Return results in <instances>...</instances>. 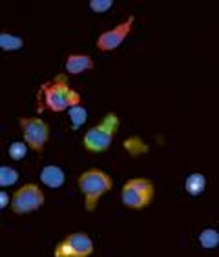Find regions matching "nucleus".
<instances>
[{"instance_id": "obj_12", "label": "nucleus", "mask_w": 219, "mask_h": 257, "mask_svg": "<svg viewBox=\"0 0 219 257\" xmlns=\"http://www.w3.org/2000/svg\"><path fill=\"white\" fill-rule=\"evenodd\" d=\"M197 241L204 250H215L219 246V232L215 228H203L197 235Z\"/></svg>"}, {"instance_id": "obj_10", "label": "nucleus", "mask_w": 219, "mask_h": 257, "mask_svg": "<svg viewBox=\"0 0 219 257\" xmlns=\"http://www.w3.org/2000/svg\"><path fill=\"white\" fill-rule=\"evenodd\" d=\"M40 183L51 190H59L66 183V172L57 164H46L39 173Z\"/></svg>"}, {"instance_id": "obj_11", "label": "nucleus", "mask_w": 219, "mask_h": 257, "mask_svg": "<svg viewBox=\"0 0 219 257\" xmlns=\"http://www.w3.org/2000/svg\"><path fill=\"white\" fill-rule=\"evenodd\" d=\"M204 190H206V175L203 173H190L188 177L184 179V192L192 197H199Z\"/></svg>"}, {"instance_id": "obj_15", "label": "nucleus", "mask_w": 219, "mask_h": 257, "mask_svg": "<svg viewBox=\"0 0 219 257\" xmlns=\"http://www.w3.org/2000/svg\"><path fill=\"white\" fill-rule=\"evenodd\" d=\"M19 181V172H17L13 166H6L2 164L0 166V186L2 188H8V186H13Z\"/></svg>"}, {"instance_id": "obj_18", "label": "nucleus", "mask_w": 219, "mask_h": 257, "mask_svg": "<svg viewBox=\"0 0 219 257\" xmlns=\"http://www.w3.org/2000/svg\"><path fill=\"white\" fill-rule=\"evenodd\" d=\"M0 201H2V203H0V208H2V210H4V208L8 206V204L11 206V199L8 197V193H6V192L0 193Z\"/></svg>"}, {"instance_id": "obj_7", "label": "nucleus", "mask_w": 219, "mask_h": 257, "mask_svg": "<svg viewBox=\"0 0 219 257\" xmlns=\"http://www.w3.org/2000/svg\"><path fill=\"white\" fill-rule=\"evenodd\" d=\"M20 130L24 135V143L33 152H42L50 139V126L40 117H20Z\"/></svg>"}, {"instance_id": "obj_14", "label": "nucleus", "mask_w": 219, "mask_h": 257, "mask_svg": "<svg viewBox=\"0 0 219 257\" xmlns=\"http://www.w3.org/2000/svg\"><path fill=\"white\" fill-rule=\"evenodd\" d=\"M68 119L71 122V128L79 130L80 126H84V122L88 120V111L84 106H73L71 109H68Z\"/></svg>"}, {"instance_id": "obj_2", "label": "nucleus", "mask_w": 219, "mask_h": 257, "mask_svg": "<svg viewBox=\"0 0 219 257\" xmlns=\"http://www.w3.org/2000/svg\"><path fill=\"white\" fill-rule=\"evenodd\" d=\"M79 190L84 195V206L88 212H93L97 208L99 199L104 195L106 192L114 188V181L110 177L108 173L102 172L99 168H90L82 172L79 175Z\"/></svg>"}, {"instance_id": "obj_5", "label": "nucleus", "mask_w": 219, "mask_h": 257, "mask_svg": "<svg viewBox=\"0 0 219 257\" xmlns=\"http://www.w3.org/2000/svg\"><path fill=\"white\" fill-rule=\"evenodd\" d=\"M93 239L86 232H73L66 235L53 250V257H90L93 253Z\"/></svg>"}, {"instance_id": "obj_9", "label": "nucleus", "mask_w": 219, "mask_h": 257, "mask_svg": "<svg viewBox=\"0 0 219 257\" xmlns=\"http://www.w3.org/2000/svg\"><path fill=\"white\" fill-rule=\"evenodd\" d=\"M93 57L88 53H71L66 57L64 68L70 75H82L93 69Z\"/></svg>"}, {"instance_id": "obj_1", "label": "nucleus", "mask_w": 219, "mask_h": 257, "mask_svg": "<svg viewBox=\"0 0 219 257\" xmlns=\"http://www.w3.org/2000/svg\"><path fill=\"white\" fill-rule=\"evenodd\" d=\"M40 97H42L44 108L51 109L55 113L68 111L73 106L80 104V95L70 88L66 75H57L53 80L46 82L40 88Z\"/></svg>"}, {"instance_id": "obj_6", "label": "nucleus", "mask_w": 219, "mask_h": 257, "mask_svg": "<svg viewBox=\"0 0 219 257\" xmlns=\"http://www.w3.org/2000/svg\"><path fill=\"white\" fill-rule=\"evenodd\" d=\"M44 204V192L37 186V184H22L20 188L15 190L13 197H11V210L17 215H24V213L37 212L39 208Z\"/></svg>"}, {"instance_id": "obj_8", "label": "nucleus", "mask_w": 219, "mask_h": 257, "mask_svg": "<svg viewBox=\"0 0 219 257\" xmlns=\"http://www.w3.org/2000/svg\"><path fill=\"white\" fill-rule=\"evenodd\" d=\"M134 20H135L134 17H128L125 22H121V24H117L115 28H112V30L100 33L99 39H97V48H99V51L117 50V48H119V46L126 40V37L130 35V31H132Z\"/></svg>"}, {"instance_id": "obj_4", "label": "nucleus", "mask_w": 219, "mask_h": 257, "mask_svg": "<svg viewBox=\"0 0 219 257\" xmlns=\"http://www.w3.org/2000/svg\"><path fill=\"white\" fill-rule=\"evenodd\" d=\"M155 197V184L146 177H135L126 181L121 192V201L126 208L143 210Z\"/></svg>"}, {"instance_id": "obj_17", "label": "nucleus", "mask_w": 219, "mask_h": 257, "mask_svg": "<svg viewBox=\"0 0 219 257\" xmlns=\"http://www.w3.org/2000/svg\"><path fill=\"white\" fill-rule=\"evenodd\" d=\"M112 6H114V0H91L90 10L93 13H106Z\"/></svg>"}, {"instance_id": "obj_13", "label": "nucleus", "mask_w": 219, "mask_h": 257, "mask_svg": "<svg viewBox=\"0 0 219 257\" xmlns=\"http://www.w3.org/2000/svg\"><path fill=\"white\" fill-rule=\"evenodd\" d=\"M24 46V39L13 33H0V50L2 51H19Z\"/></svg>"}, {"instance_id": "obj_16", "label": "nucleus", "mask_w": 219, "mask_h": 257, "mask_svg": "<svg viewBox=\"0 0 219 257\" xmlns=\"http://www.w3.org/2000/svg\"><path fill=\"white\" fill-rule=\"evenodd\" d=\"M28 144L24 143V141H13V143L10 144V148H8V155H10L13 161H22V159L26 157V154H28Z\"/></svg>"}, {"instance_id": "obj_3", "label": "nucleus", "mask_w": 219, "mask_h": 257, "mask_svg": "<svg viewBox=\"0 0 219 257\" xmlns=\"http://www.w3.org/2000/svg\"><path fill=\"white\" fill-rule=\"evenodd\" d=\"M119 117L115 113H108L104 119L100 120L97 126L90 128L82 137V143H84V148L88 152H93V154H100L112 146L114 143V137L119 130Z\"/></svg>"}]
</instances>
